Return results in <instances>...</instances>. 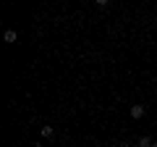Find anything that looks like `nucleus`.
Returning a JSON list of instances; mask_svg holds the SVG:
<instances>
[{"label": "nucleus", "mask_w": 157, "mask_h": 147, "mask_svg": "<svg viewBox=\"0 0 157 147\" xmlns=\"http://www.w3.org/2000/svg\"><path fill=\"white\" fill-rule=\"evenodd\" d=\"M144 113H147L144 105H131V118H141Z\"/></svg>", "instance_id": "nucleus-1"}, {"label": "nucleus", "mask_w": 157, "mask_h": 147, "mask_svg": "<svg viewBox=\"0 0 157 147\" xmlns=\"http://www.w3.org/2000/svg\"><path fill=\"white\" fill-rule=\"evenodd\" d=\"M3 40H6L8 45H13V42H16V29H6V34H3Z\"/></svg>", "instance_id": "nucleus-2"}, {"label": "nucleus", "mask_w": 157, "mask_h": 147, "mask_svg": "<svg viewBox=\"0 0 157 147\" xmlns=\"http://www.w3.org/2000/svg\"><path fill=\"white\" fill-rule=\"evenodd\" d=\"M136 147H152V139H149V137H141V139H139V145H136Z\"/></svg>", "instance_id": "nucleus-3"}, {"label": "nucleus", "mask_w": 157, "mask_h": 147, "mask_svg": "<svg viewBox=\"0 0 157 147\" xmlns=\"http://www.w3.org/2000/svg\"><path fill=\"white\" fill-rule=\"evenodd\" d=\"M52 131H55L52 126H42V137H52Z\"/></svg>", "instance_id": "nucleus-4"}, {"label": "nucleus", "mask_w": 157, "mask_h": 147, "mask_svg": "<svg viewBox=\"0 0 157 147\" xmlns=\"http://www.w3.org/2000/svg\"><path fill=\"white\" fill-rule=\"evenodd\" d=\"M152 147H157V142H152Z\"/></svg>", "instance_id": "nucleus-5"}]
</instances>
